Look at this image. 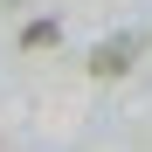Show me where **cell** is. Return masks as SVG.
<instances>
[{
	"label": "cell",
	"mask_w": 152,
	"mask_h": 152,
	"mask_svg": "<svg viewBox=\"0 0 152 152\" xmlns=\"http://www.w3.org/2000/svg\"><path fill=\"white\" fill-rule=\"evenodd\" d=\"M21 42H28V48H48V42H56V21H48V14L28 21V28H21Z\"/></svg>",
	"instance_id": "7a4b0ae2"
},
{
	"label": "cell",
	"mask_w": 152,
	"mask_h": 152,
	"mask_svg": "<svg viewBox=\"0 0 152 152\" xmlns=\"http://www.w3.org/2000/svg\"><path fill=\"white\" fill-rule=\"evenodd\" d=\"M138 56V35H111V42H97L90 48V76H124Z\"/></svg>",
	"instance_id": "6da1fadb"
}]
</instances>
